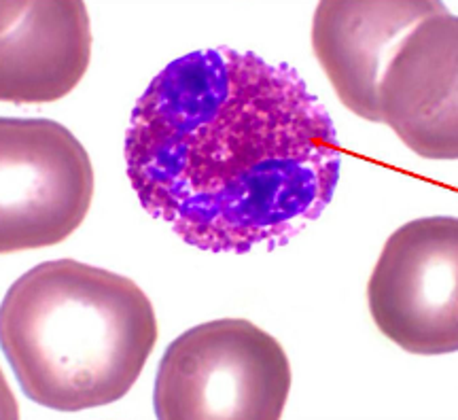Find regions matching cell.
<instances>
[{
  "mask_svg": "<svg viewBox=\"0 0 458 420\" xmlns=\"http://www.w3.org/2000/svg\"><path fill=\"white\" fill-rule=\"evenodd\" d=\"M337 134L289 64L199 49L148 83L125 134V170L148 215L199 251L289 244L340 181Z\"/></svg>",
  "mask_w": 458,
  "mask_h": 420,
  "instance_id": "1",
  "label": "cell"
},
{
  "mask_svg": "<svg viewBox=\"0 0 458 420\" xmlns=\"http://www.w3.org/2000/svg\"><path fill=\"white\" fill-rule=\"evenodd\" d=\"M157 333L156 310L134 280L74 259L28 270L0 308L3 353L21 390L57 412L128 395Z\"/></svg>",
  "mask_w": 458,
  "mask_h": 420,
  "instance_id": "2",
  "label": "cell"
},
{
  "mask_svg": "<svg viewBox=\"0 0 458 420\" xmlns=\"http://www.w3.org/2000/svg\"><path fill=\"white\" fill-rule=\"evenodd\" d=\"M293 372L276 338L246 319L191 327L157 367L159 420H280Z\"/></svg>",
  "mask_w": 458,
  "mask_h": 420,
  "instance_id": "3",
  "label": "cell"
},
{
  "mask_svg": "<svg viewBox=\"0 0 458 420\" xmlns=\"http://www.w3.org/2000/svg\"><path fill=\"white\" fill-rule=\"evenodd\" d=\"M94 166L77 136L51 119H0V251L45 249L88 217Z\"/></svg>",
  "mask_w": 458,
  "mask_h": 420,
  "instance_id": "4",
  "label": "cell"
},
{
  "mask_svg": "<svg viewBox=\"0 0 458 420\" xmlns=\"http://www.w3.org/2000/svg\"><path fill=\"white\" fill-rule=\"evenodd\" d=\"M371 319L411 355L458 350V221L425 217L391 234L368 283Z\"/></svg>",
  "mask_w": 458,
  "mask_h": 420,
  "instance_id": "5",
  "label": "cell"
},
{
  "mask_svg": "<svg viewBox=\"0 0 458 420\" xmlns=\"http://www.w3.org/2000/svg\"><path fill=\"white\" fill-rule=\"evenodd\" d=\"M377 117L420 158H458V21L445 7L394 51L377 85Z\"/></svg>",
  "mask_w": 458,
  "mask_h": 420,
  "instance_id": "6",
  "label": "cell"
},
{
  "mask_svg": "<svg viewBox=\"0 0 458 420\" xmlns=\"http://www.w3.org/2000/svg\"><path fill=\"white\" fill-rule=\"evenodd\" d=\"M91 26L81 0L0 3V100L47 105L81 83Z\"/></svg>",
  "mask_w": 458,
  "mask_h": 420,
  "instance_id": "7",
  "label": "cell"
},
{
  "mask_svg": "<svg viewBox=\"0 0 458 420\" xmlns=\"http://www.w3.org/2000/svg\"><path fill=\"white\" fill-rule=\"evenodd\" d=\"M439 0H323L312 21V47L342 105L380 124L377 85L403 39Z\"/></svg>",
  "mask_w": 458,
  "mask_h": 420,
  "instance_id": "8",
  "label": "cell"
}]
</instances>
